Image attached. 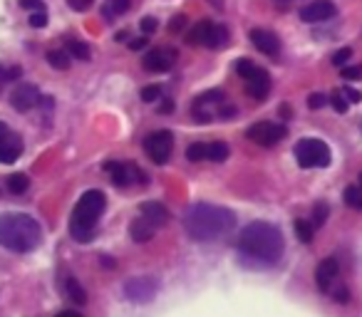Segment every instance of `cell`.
Masks as SVG:
<instances>
[{
	"label": "cell",
	"mask_w": 362,
	"mask_h": 317,
	"mask_svg": "<svg viewBox=\"0 0 362 317\" xmlns=\"http://www.w3.org/2000/svg\"><path fill=\"white\" fill-rule=\"evenodd\" d=\"M283 251H286V241H283L281 228L266 221L248 223L236 238L238 261L243 268H251V270H266V268L278 265Z\"/></svg>",
	"instance_id": "6da1fadb"
},
{
	"label": "cell",
	"mask_w": 362,
	"mask_h": 317,
	"mask_svg": "<svg viewBox=\"0 0 362 317\" xmlns=\"http://www.w3.org/2000/svg\"><path fill=\"white\" fill-rule=\"evenodd\" d=\"M184 228H187L192 241H218V238H226L228 233H233L236 213L231 208L214 206V203H192L184 213Z\"/></svg>",
	"instance_id": "7a4b0ae2"
},
{
	"label": "cell",
	"mask_w": 362,
	"mask_h": 317,
	"mask_svg": "<svg viewBox=\"0 0 362 317\" xmlns=\"http://www.w3.org/2000/svg\"><path fill=\"white\" fill-rule=\"evenodd\" d=\"M42 243V228L28 213L0 216V246L13 253H30Z\"/></svg>",
	"instance_id": "3957f363"
},
{
	"label": "cell",
	"mask_w": 362,
	"mask_h": 317,
	"mask_svg": "<svg viewBox=\"0 0 362 317\" xmlns=\"http://www.w3.org/2000/svg\"><path fill=\"white\" fill-rule=\"evenodd\" d=\"M105 206H107L105 193L97 191V189L82 193L80 201H77V206H75V211H72V218H70V233H72L75 241H80V243L92 241Z\"/></svg>",
	"instance_id": "277c9868"
},
{
	"label": "cell",
	"mask_w": 362,
	"mask_h": 317,
	"mask_svg": "<svg viewBox=\"0 0 362 317\" xmlns=\"http://www.w3.org/2000/svg\"><path fill=\"white\" fill-rule=\"evenodd\" d=\"M192 114L197 121H211V119H228V116H236V107L228 104L226 95L221 90L204 92L194 100Z\"/></svg>",
	"instance_id": "5b68a950"
},
{
	"label": "cell",
	"mask_w": 362,
	"mask_h": 317,
	"mask_svg": "<svg viewBox=\"0 0 362 317\" xmlns=\"http://www.w3.org/2000/svg\"><path fill=\"white\" fill-rule=\"evenodd\" d=\"M293 154H296L298 167L303 169H325L330 164V146L322 139H313V136L298 141Z\"/></svg>",
	"instance_id": "8992f818"
},
{
	"label": "cell",
	"mask_w": 362,
	"mask_h": 317,
	"mask_svg": "<svg viewBox=\"0 0 362 317\" xmlns=\"http://www.w3.org/2000/svg\"><path fill=\"white\" fill-rule=\"evenodd\" d=\"M236 72L243 77V82H246V95L253 97V100H266L268 92H271V75H268L266 70H261V67H256L251 60H246V57H241V60L236 62Z\"/></svg>",
	"instance_id": "52a82bcc"
},
{
	"label": "cell",
	"mask_w": 362,
	"mask_h": 317,
	"mask_svg": "<svg viewBox=\"0 0 362 317\" xmlns=\"http://www.w3.org/2000/svg\"><path fill=\"white\" fill-rule=\"evenodd\" d=\"M189 45H204V47H211V50H218L228 42V30L218 23L211 20H199L197 28H192L187 35Z\"/></svg>",
	"instance_id": "ba28073f"
},
{
	"label": "cell",
	"mask_w": 362,
	"mask_h": 317,
	"mask_svg": "<svg viewBox=\"0 0 362 317\" xmlns=\"http://www.w3.org/2000/svg\"><path fill=\"white\" fill-rule=\"evenodd\" d=\"M144 151L154 164H166L171 151H174V134L169 129L151 131L144 139Z\"/></svg>",
	"instance_id": "9c48e42d"
},
{
	"label": "cell",
	"mask_w": 362,
	"mask_h": 317,
	"mask_svg": "<svg viewBox=\"0 0 362 317\" xmlns=\"http://www.w3.org/2000/svg\"><path fill=\"white\" fill-rule=\"evenodd\" d=\"M246 136L258 146H276L288 136L286 124H276V121H258V124L248 126Z\"/></svg>",
	"instance_id": "30bf717a"
},
{
	"label": "cell",
	"mask_w": 362,
	"mask_h": 317,
	"mask_svg": "<svg viewBox=\"0 0 362 317\" xmlns=\"http://www.w3.org/2000/svg\"><path fill=\"white\" fill-rule=\"evenodd\" d=\"M105 172L110 174L112 184L119 189L129 186V184L139 181V184H146V177L141 169H136L134 164H122V162H107L105 164Z\"/></svg>",
	"instance_id": "8fae6325"
},
{
	"label": "cell",
	"mask_w": 362,
	"mask_h": 317,
	"mask_svg": "<svg viewBox=\"0 0 362 317\" xmlns=\"http://www.w3.org/2000/svg\"><path fill=\"white\" fill-rule=\"evenodd\" d=\"M21 154H23L21 134H16L11 126L0 121V164L18 162V156H21Z\"/></svg>",
	"instance_id": "7c38bea8"
},
{
	"label": "cell",
	"mask_w": 362,
	"mask_h": 317,
	"mask_svg": "<svg viewBox=\"0 0 362 317\" xmlns=\"http://www.w3.org/2000/svg\"><path fill=\"white\" fill-rule=\"evenodd\" d=\"M176 50L174 47H156V50L146 52L141 65L146 72H169L176 65Z\"/></svg>",
	"instance_id": "4fadbf2b"
},
{
	"label": "cell",
	"mask_w": 362,
	"mask_h": 317,
	"mask_svg": "<svg viewBox=\"0 0 362 317\" xmlns=\"http://www.w3.org/2000/svg\"><path fill=\"white\" fill-rule=\"evenodd\" d=\"M159 290V282L154 277L144 275V277H132L124 285V295L129 297L132 302H149L154 297V292Z\"/></svg>",
	"instance_id": "5bb4252c"
},
{
	"label": "cell",
	"mask_w": 362,
	"mask_h": 317,
	"mask_svg": "<svg viewBox=\"0 0 362 317\" xmlns=\"http://www.w3.org/2000/svg\"><path fill=\"white\" fill-rule=\"evenodd\" d=\"M337 8L332 0H313L300 11V20L303 23H325L330 18H335Z\"/></svg>",
	"instance_id": "9a60e30c"
},
{
	"label": "cell",
	"mask_w": 362,
	"mask_h": 317,
	"mask_svg": "<svg viewBox=\"0 0 362 317\" xmlns=\"http://www.w3.org/2000/svg\"><path fill=\"white\" fill-rule=\"evenodd\" d=\"M37 102H40V92H37V87L30 85V82L18 85L11 95V104H13V109H18V112H30Z\"/></svg>",
	"instance_id": "2e32d148"
},
{
	"label": "cell",
	"mask_w": 362,
	"mask_h": 317,
	"mask_svg": "<svg viewBox=\"0 0 362 317\" xmlns=\"http://www.w3.org/2000/svg\"><path fill=\"white\" fill-rule=\"evenodd\" d=\"M337 275H340V263L337 258H325V261L317 263L315 268V282L322 292H330L332 285H335Z\"/></svg>",
	"instance_id": "e0dca14e"
},
{
	"label": "cell",
	"mask_w": 362,
	"mask_h": 317,
	"mask_svg": "<svg viewBox=\"0 0 362 317\" xmlns=\"http://www.w3.org/2000/svg\"><path fill=\"white\" fill-rule=\"evenodd\" d=\"M251 42L258 52H263V55H268V57H276L278 52H281V40H278V35L271 30H263V28L251 30Z\"/></svg>",
	"instance_id": "ac0fdd59"
},
{
	"label": "cell",
	"mask_w": 362,
	"mask_h": 317,
	"mask_svg": "<svg viewBox=\"0 0 362 317\" xmlns=\"http://www.w3.org/2000/svg\"><path fill=\"white\" fill-rule=\"evenodd\" d=\"M139 216H144L146 221L151 223L154 228H161V226H166L169 223V211H166L161 203H156V201H146V203H141V208H139Z\"/></svg>",
	"instance_id": "d6986e66"
},
{
	"label": "cell",
	"mask_w": 362,
	"mask_h": 317,
	"mask_svg": "<svg viewBox=\"0 0 362 317\" xmlns=\"http://www.w3.org/2000/svg\"><path fill=\"white\" fill-rule=\"evenodd\" d=\"M154 231H156V228L151 226V223L146 221L144 216L134 218V221L129 223V236H132V241H134V243H146V241H151Z\"/></svg>",
	"instance_id": "ffe728a7"
},
{
	"label": "cell",
	"mask_w": 362,
	"mask_h": 317,
	"mask_svg": "<svg viewBox=\"0 0 362 317\" xmlns=\"http://www.w3.org/2000/svg\"><path fill=\"white\" fill-rule=\"evenodd\" d=\"M342 198H345V203L350 208H355V211H362V174L357 177V184H352V186L345 189Z\"/></svg>",
	"instance_id": "44dd1931"
},
{
	"label": "cell",
	"mask_w": 362,
	"mask_h": 317,
	"mask_svg": "<svg viewBox=\"0 0 362 317\" xmlns=\"http://www.w3.org/2000/svg\"><path fill=\"white\" fill-rule=\"evenodd\" d=\"M228 154H231V149H228V144H223V141H211V144H206V162H226Z\"/></svg>",
	"instance_id": "7402d4cb"
},
{
	"label": "cell",
	"mask_w": 362,
	"mask_h": 317,
	"mask_svg": "<svg viewBox=\"0 0 362 317\" xmlns=\"http://www.w3.org/2000/svg\"><path fill=\"white\" fill-rule=\"evenodd\" d=\"M47 62H50V67H55V70H70L72 57L67 50H50L47 52Z\"/></svg>",
	"instance_id": "603a6c76"
},
{
	"label": "cell",
	"mask_w": 362,
	"mask_h": 317,
	"mask_svg": "<svg viewBox=\"0 0 362 317\" xmlns=\"http://www.w3.org/2000/svg\"><path fill=\"white\" fill-rule=\"evenodd\" d=\"M65 50L70 52L72 60H82V62H87V60H90V55H92L90 47H87L82 40H67Z\"/></svg>",
	"instance_id": "cb8c5ba5"
},
{
	"label": "cell",
	"mask_w": 362,
	"mask_h": 317,
	"mask_svg": "<svg viewBox=\"0 0 362 317\" xmlns=\"http://www.w3.org/2000/svg\"><path fill=\"white\" fill-rule=\"evenodd\" d=\"M28 186H30V179L25 174H13L8 177V191L11 193H25Z\"/></svg>",
	"instance_id": "d4e9b609"
},
{
	"label": "cell",
	"mask_w": 362,
	"mask_h": 317,
	"mask_svg": "<svg viewBox=\"0 0 362 317\" xmlns=\"http://www.w3.org/2000/svg\"><path fill=\"white\" fill-rule=\"evenodd\" d=\"M296 233H298V238H300L303 243H310L313 233H315V226H313L310 221H305V218H298V221H296Z\"/></svg>",
	"instance_id": "484cf974"
},
{
	"label": "cell",
	"mask_w": 362,
	"mask_h": 317,
	"mask_svg": "<svg viewBox=\"0 0 362 317\" xmlns=\"http://www.w3.org/2000/svg\"><path fill=\"white\" fill-rule=\"evenodd\" d=\"M187 159L189 162H206V144L204 141H197L187 149Z\"/></svg>",
	"instance_id": "4316f807"
},
{
	"label": "cell",
	"mask_w": 362,
	"mask_h": 317,
	"mask_svg": "<svg viewBox=\"0 0 362 317\" xmlns=\"http://www.w3.org/2000/svg\"><path fill=\"white\" fill-rule=\"evenodd\" d=\"M327 213H330V208H327V203H315V208H313V218L310 223L315 228H320L322 223L327 221Z\"/></svg>",
	"instance_id": "83f0119b"
},
{
	"label": "cell",
	"mask_w": 362,
	"mask_h": 317,
	"mask_svg": "<svg viewBox=\"0 0 362 317\" xmlns=\"http://www.w3.org/2000/svg\"><path fill=\"white\" fill-rule=\"evenodd\" d=\"M67 295H70L75 302H80V305H85V302H87L85 290H82V287L77 285V282H75V277H70V280H67Z\"/></svg>",
	"instance_id": "f1b7e54d"
},
{
	"label": "cell",
	"mask_w": 362,
	"mask_h": 317,
	"mask_svg": "<svg viewBox=\"0 0 362 317\" xmlns=\"http://www.w3.org/2000/svg\"><path fill=\"white\" fill-rule=\"evenodd\" d=\"M330 104H332V109L337 112V114H345L347 112V100H345V95H342V90H335L330 95Z\"/></svg>",
	"instance_id": "f546056e"
},
{
	"label": "cell",
	"mask_w": 362,
	"mask_h": 317,
	"mask_svg": "<svg viewBox=\"0 0 362 317\" xmlns=\"http://www.w3.org/2000/svg\"><path fill=\"white\" fill-rule=\"evenodd\" d=\"M161 97V87L159 85H149L141 90V100L144 102H156Z\"/></svg>",
	"instance_id": "4dcf8cb0"
},
{
	"label": "cell",
	"mask_w": 362,
	"mask_h": 317,
	"mask_svg": "<svg viewBox=\"0 0 362 317\" xmlns=\"http://www.w3.org/2000/svg\"><path fill=\"white\" fill-rule=\"evenodd\" d=\"M352 57V50L350 47H342V50H337L335 55H332V65L335 67H345V62Z\"/></svg>",
	"instance_id": "1f68e13d"
},
{
	"label": "cell",
	"mask_w": 362,
	"mask_h": 317,
	"mask_svg": "<svg viewBox=\"0 0 362 317\" xmlns=\"http://www.w3.org/2000/svg\"><path fill=\"white\" fill-rule=\"evenodd\" d=\"M187 28V16H176V18H171V23H169V32L174 35V32H181Z\"/></svg>",
	"instance_id": "d6a6232c"
},
{
	"label": "cell",
	"mask_w": 362,
	"mask_h": 317,
	"mask_svg": "<svg viewBox=\"0 0 362 317\" xmlns=\"http://www.w3.org/2000/svg\"><path fill=\"white\" fill-rule=\"evenodd\" d=\"M132 6V0H110V8L112 13H117V16H122V13H127Z\"/></svg>",
	"instance_id": "836d02e7"
},
{
	"label": "cell",
	"mask_w": 362,
	"mask_h": 317,
	"mask_svg": "<svg viewBox=\"0 0 362 317\" xmlns=\"http://www.w3.org/2000/svg\"><path fill=\"white\" fill-rule=\"evenodd\" d=\"M92 3H95V0H67V6H70L72 11H77V13H85V11H90V8H92Z\"/></svg>",
	"instance_id": "e575fe53"
},
{
	"label": "cell",
	"mask_w": 362,
	"mask_h": 317,
	"mask_svg": "<svg viewBox=\"0 0 362 317\" xmlns=\"http://www.w3.org/2000/svg\"><path fill=\"white\" fill-rule=\"evenodd\" d=\"M342 80H362V67H342Z\"/></svg>",
	"instance_id": "d590c367"
},
{
	"label": "cell",
	"mask_w": 362,
	"mask_h": 317,
	"mask_svg": "<svg viewBox=\"0 0 362 317\" xmlns=\"http://www.w3.org/2000/svg\"><path fill=\"white\" fill-rule=\"evenodd\" d=\"M30 25H33V28H45V25H47V16H45V11L33 13V16H30Z\"/></svg>",
	"instance_id": "8d00e7d4"
},
{
	"label": "cell",
	"mask_w": 362,
	"mask_h": 317,
	"mask_svg": "<svg viewBox=\"0 0 362 317\" xmlns=\"http://www.w3.org/2000/svg\"><path fill=\"white\" fill-rule=\"evenodd\" d=\"M21 6L28 8V11L37 13V11H45V6H42V0H21Z\"/></svg>",
	"instance_id": "74e56055"
},
{
	"label": "cell",
	"mask_w": 362,
	"mask_h": 317,
	"mask_svg": "<svg viewBox=\"0 0 362 317\" xmlns=\"http://www.w3.org/2000/svg\"><path fill=\"white\" fill-rule=\"evenodd\" d=\"M325 95H310V100H308V107L310 109H320V107H325Z\"/></svg>",
	"instance_id": "f35d334b"
},
{
	"label": "cell",
	"mask_w": 362,
	"mask_h": 317,
	"mask_svg": "<svg viewBox=\"0 0 362 317\" xmlns=\"http://www.w3.org/2000/svg\"><path fill=\"white\" fill-rule=\"evenodd\" d=\"M156 28H159V23H156L154 18H144V20H141V30H144L146 35H149V32H156Z\"/></svg>",
	"instance_id": "ab89813d"
},
{
	"label": "cell",
	"mask_w": 362,
	"mask_h": 317,
	"mask_svg": "<svg viewBox=\"0 0 362 317\" xmlns=\"http://www.w3.org/2000/svg\"><path fill=\"white\" fill-rule=\"evenodd\" d=\"M332 300H335V302H347V300H350V290H347V287H337V290L332 292Z\"/></svg>",
	"instance_id": "60d3db41"
},
{
	"label": "cell",
	"mask_w": 362,
	"mask_h": 317,
	"mask_svg": "<svg viewBox=\"0 0 362 317\" xmlns=\"http://www.w3.org/2000/svg\"><path fill=\"white\" fill-rule=\"evenodd\" d=\"M342 95L350 97L352 104H357V102H362V95H360V92H357V90H352V87H345V90H342Z\"/></svg>",
	"instance_id": "b9f144b4"
},
{
	"label": "cell",
	"mask_w": 362,
	"mask_h": 317,
	"mask_svg": "<svg viewBox=\"0 0 362 317\" xmlns=\"http://www.w3.org/2000/svg\"><path fill=\"white\" fill-rule=\"evenodd\" d=\"M141 47H146V37H136L129 42V50H141Z\"/></svg>",
	"instance_id": "7bdbcfd3"
},
{
	"label": "cell",
	"mask_w": 362,
	"mask_h": 317,
	"mask_svg": "<svg viewBox=\"0 0 362 317\" xmlns=\"http://www.w3.org/2000/svg\"><path fill=\"white\" fill-rule=\"evenodd\" d=\"M171 109H174V102H171V100H164V104L159 107V112H164V114H166V112H171Z\"/></svg>",
	"instance_id": "ee69618b"
},
{
	"label": "cell",
	"mask_w": 362,
	"mask_h": 317,
	"mask_svg": "<svg viewBox=\"0 0 362 317\" xmlns=\"http://www.w3.org/2000/svg\"><path fill=\"white\" fill-rule=\"evenodd\" d=\"M57 317H82V315H77L75 310H65V312H60Z\"/></svg>",
	"instance_id": "f6af8a7d"
},
{
	"label": "cell",
	"mask_w": 362,
	"mask_h": 317,
	"mask_svg": "<svg viewBox=\"0 0 362 317\" xmlns=\"http://www.w3.org/2000/svg\"><path fill=\"white\" fill-rule=\"evenodd\" d=\"M115 40H119V42H124L127 40V30H122V32H117V37Z\"/></svg>",
	"instance_id": "bcb514c9"
}]
</instances>
